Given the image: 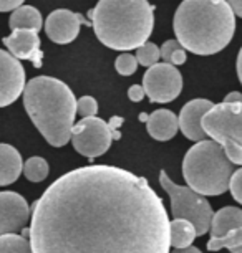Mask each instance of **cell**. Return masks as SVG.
Returning a JSON list of instances; mask_svg holds the SVG:
<instances>
[{"label":"cell","mask_w":242,"mask_h":253,"mask_svg":"<svg viewBox=\"0 0 242 253\" xmlns=\"http://www.w3.org/2000/svg\"><path fill=\"white\" fill-rule=\"evenodd\" d=\"M85 22L83 15L80 13H75L72 10H65V8H58V10H53L47 17L45 20V32L51 42L58 45H66L72 43L75 38L78 37L80 33V27Z\"/></svg>","instance_id":"obj_12"},{"label":"cell","mask_w":242,"mask_h":253,"mask_svg":"<svg viewBox=\"0 0 242 253\" xmlns=\"http://www.w3.org/2000/svg\"><path fill=\"white\" fill-rule=\"evenodd\" d=\"M25 0H0V12H10L17 10L18 7L23 5Z\"/></svg>","instance_id":"obj_29"},{"label":"cell","mask_w":242,"mask_h":253,"mask_svg":"<svg viewBox=\"0 0 242 253\" xmlns=\"http://www.w3.org/2000/svg\"><path fill=\"white\" fill-rule=\"evenodd\" d=\"M171 65H174V66H179V65H183V63H186V50L183 48H179L176 50L173 53V56H171V61H169Z\"/></svg>","instance_id":"obj_30"},{"label":"cell","mask_w":242,"mask_h":253,"mask_svg":"<svg viewBox=\"0 0 242 253\" xmlns=\"http://www.w3.org/2000/svg\"><path fill=\"white\" fill-rule=\"evenodd\" d=\"M181 48V43H179L178 40H168L164 42L163 46H161V58H163L164 63H169L171 61V56L176 50Z\"/></svg>","instance_id":"obj_27"},{"label":"cell","mask_w":242,"mask_h":253,"mask_svg":"<svg viewBox=\"0 0 242 253\" xmlns=\"http://www.w3.org/2000/svg\"><path fill=\"white\" fill-rule=\"evenodd\" d=\"M222 248H227L231 253H242V227L231 230L222 237H211V240L207 242L209 252H217Z\"/></svg>","instance_id":"obj_20"},{"label":"cell","mask_w":242,"mask_h":253,"mask_svg":"<svg viewBox=\"0 0 242 253\" xmlns=\"http://www.w3.org/2000/svg\"><path fill=\"white\" fill-rule=\"evenodd\" d=\"M237 76H239V81L242 84V48L239 50V55H237Z\"/></svg>","instance_id":"obj_35"},{"label":"cell","mask_w":242,"mask_h":253,"mask_svg":"<svg viewBox=\"0 0 242 253\" xmlns=\"http://www.w3.org/2000/svg\"><path fill=\"white\" fill-rule=\"evenodd\" d=\"M8 27L12 32L15 30H32L39 33L44 27V20H42V13L32 5H22L17 10L12 12L10 20H8Z\"/></svg>","instance_id":"obj_18"},{"label":"cell","mask_w":242,"mask_h":253,"mask_svg":"<svg viewBox=\"0 0 242 253\" xmlns=\"http://www.w3.org/2000/svg\"><path fill=\"white\" fill-rule=\"evenodd\" d=\"M159 182L171 199V212H173L174 218H183V220L191 222L196 227L199 237L211 232L214 212H212L211 204L207 202L204 195L197 194L191 187H183V185L173 182L164 170L159 172Z\"/></svg>","instance_id":"obj_7"},{"label":"cell","mask_w":242,"mask_h":253,"mask_svg":"<svg viewBox=\"0 0 242 253\" xmlns=\"http://www.w3.org/2000/svg\"><path fill=\"white\" fill-rule=\"evenodd\" d=\"M23 174L30 182H42L48 175V162L44 157H30L25 164H23Z\"/></svg>","instance_id":"obj_22"},{"label":"cell","mask_w":242,"mask_h":253,"mask_svg":"<svg viewBox=\"0 0 242 253\" xmlns=\"http://www.w3.org/2000/svg\"><path fill=\"white\" fill-rule=\"evenodd\" d=\"M169 253H202L199 248H196V247H188V248H174L173 252H169Z\"/></svg>","instance_id":"obj_33"},{"label":"cell","mask_w":242,"mask_h":253,"mask_svg":"<svg viewBox=\"0 0 242 253\" xmlns=\"http://www.w3.org/2000/svg\"><path fill=\"white\" fill-rule=\"evenodd\" d=\"M242 227V209L239 207H222L212 217L211 237H222L231 230Z\"/></svg>","instance_id":"obj_17"},{"label":"cell","mask_w":242,"mask_h":253,"mask_svg":"<svg viewBox=\"0 0 242 253\" xmlns=\"http://www.w3.org/2000/svg\"><path fill=\"white\" fill-rule=\"evenodd\" d=\"M176 40L194 55H214L231 43L236 15L226 0H183L174 13Z\"/></svg>","instance_id":"obj_2"},{"label":"cell","mask_w":242,"mask_h":253,"mask_svg":"<svg viewBox=\"0 0 242 253\" xmlns=\"http://www.w3.org/2000/svg\"><path fill=\"white\" fill-rule=\"evenodd\" d=\"M171 230V247L174 248H188L193 245L194 238L197 237L196 227L191 222L183 218H174L169 225Z\"/></svg>","instance_id":"obj_19"},{"label":"cell","mask_w":242,"mask_h":253,"mask_svg":"<svg viewBox=\"0 0 242 253\" xmlns=\"http://www.w3.org/2000/svg\"><path fill=\"white\" fill-rule=\"evenodd\" d=\"M145 96H146V91L143 86H140V84H133V86L128 89V98H130L133 103L143 101Z\"/></svg>","instance_id":"obj_28"},{"label":"cell","mask_w":242,"mask_h":253,"mask_svg":"<svg viewBox=\"0 0 242 253\" xmlns=\"http://www.w3.org/2000/svg\"><path fill=\"white\" fill-rule=\"evenodd\" d=\"M229 190H231L232 197H234L239 204H242V167H241V169H237L236 172L232 174Z\"/></svg>","instance_id":"obj_26"},{"label":"cell","mask_w":242,"mask_h":253,"mask_svg":"<svg viewBox=\"0 0 242 253\" xmlns=\"http://www.w3.org/2000/svg\"><path fill=\"white\" fill-rule=\"evenodd\" d=\"M226 2L231 5L232 12H234V15L242 18V0H226Z\"/></svg>","instance_id":"obj_31"},{"label":"cell","mask_w":242,"mask_h":253,"mask_svg":"<svg viewBox=\"0 0 242 253\" xmlns=\"http://www.w3.org/2000/svg\"><path fill=\"white\" fill-rule=\"evenodd\" d=\"M143 88L149 101L171 103L181 94L183 76L174 65L158 63L145 73Z\"/></svg>","instance_id":"obj_9"},{"label":"cell","mask_w":242,"mask_h":253,"mask_svg":"<svg viewBox=\"0 0 242 253\" xmlns=\"http://www.w3.org/2000/svg\"><path fill=\"white\" fill-rule=\"evenodd\" d=\"M3 45L17 60H30L33 66L40 68L44 53L40 50V37L32 30H15L3 38Z\"/></svg>","instance_id":"obj_14"},{"label":"cell","mask_w":242,"mask_h":253,"mask_svg":"<svg viewBox=\"0 0 242 253\" xmlns=\"http://www.w3.org/2000/svg\"><path fill=\"white\" fill-rule=\"evenodd\" d=\"M146 129L156 141H169L176 136L179 129V118L169 109H156L154 113L149 114Z\"/></svg>","instance_id":"obj_15"},{"label":"cell","mask_w":242,"mask_h":253,"mask_svg":"<svg viewBox=\"0 0 242 253\" xmlns=\"http://www.w3.org/2000/svg\"><path fill=\"white\" fill-rule=\"evenodd\" d=\"M113 141V132L99 118H83L82 121L73 126L72 144L73 149L88 159L103 156L110 149Z\"/></svg>","instance_id":"obj_8"},{"label":"cell","mask_w":242,"mask_h":253,"mask_svg":"<svg viewBox=\"0 0 242 253\" xmlns=\"http://www.w3.org/2000/svg\"><path fill=\"white\" fill-rule=\"evenodd\" d=\"M234 164L224 147L212 139L196 142L183 161V175L188 187L201 195H222L229 189Z\"/></svg>","instance_id":"obj_5"},{"label":"cell","mask_w":242,"mask_h":253,"mask_svg":"<svg viewBox=\"0 0 242 253\" xmlns=\"http://www.w3.org/2000/svg\"><path fill=\"white\" fill-rule=\"evenodd\" d=\"M25 70L10 51L0 50V108H5L25 91Z\"/></svg>","instance_id":"obj_10"},{"label":"cell","mask_w":242,"mask_h":253,"mask_svg":"<svg viewBox=\"0 0 242 253\" xmlns=\"http://www.w3.org/2000/svg\"><path fill=\"white\" fill-rule=\"evenodd\" d=\"M161 58V48L158 45L151 43V42H146L143 46L136 50V60L140 65L146 66V68H151V66L158 65V61Z\"/></svg>","instance_id":"obj_23"},{"label":"cell","mask_w":242,"mask_h":253,"mask_svg":"<svg viewBox=\"0 0 242 253\" xmlns=\"http://www.w3.org/2000/svg\"><path fill=\"white\" fill-rule=\"evenodd\" d=\"M78 101L63 81L51 76L30 80L23 91V106L32 123L53 147H63L72 141Z\"/></svg>","instance_id":"obj_3"},{"label":"cell","mask_w":242,"mask_h":253,"mask_svg":"<svg viewBox=\"0 0 242 253\" xmlns=\"http://www.w3.org/2000/svg\"><path fill=\"white\" fill-rule=\"evenodd\" d=\"M90 18L98 40L118 51L143 46L154 27L153 5L148 0H99Z\"/></svg>","instance_id":"obj_4"},{"label":"cell","mask_w":242,"mask_h":253,"mask_svg":"<svg viewBox=\"0 0 242 253\" xmlns=\"http://www.w3.org/2000/svg\"><path fill=\"white\" fill-rule=\"evenodd\" d=\"M123 124V119L121 118H111V121L108 123V126H110V129H111V132H115L118 127H120Z\"/></svg>","instance_id":"obj_34"},{"label":"cell","mask_w":242,"mask_h":253,"mask_svg":"<svg viewBox=\"0 0 242 253\" xmlns=\"http://www.w3.org/2000/svg\"><path fill=\"white\" fill-rule=\"evenodd\" d=\"M138 60H136V56H133V55H130V53H123V55H120L116 58V61H115V68H116V71L120 75H123V76H131L135 71L138 70Z\"/></svg>","instance_id":"obj_24"},{"label":"cell","mask_w":242,"mask_h":253,"mask_svg":"<svg viewBox=\"0 0 242 253\" xmlns=\"http://www.w3.org/2000/svg\"><path fill=\"white\" fill-rule=\"evenodd\" d=\"M0 253H33V250L27 237L10 233L0 235Z\"/></svg>","instance_id":"obj_21"},{"label":"cell","mask_w":242,"mask_h":253,"mask_svg":"<svg viewBox=\"0 0 242 253\" xmlns=\"http://www.w3.org/2000/svg\"><path fill=\"white\" fill-rule=\"evenodd\" d=\"M222 103H229V104H237V103H242V94L237 93V91H232L229 93L227 96L224 98V101Z\"/></svg>","instance_id":"obj_32"},{"label":"cell","mask_w":242,"mask_h":253,"mask_svg":"<svg viewBox=\"0 0 242 253\" xmlns=\"http://www.w3.org/2000/svg\"><path fill=\"white\" fill-rule=\"evenodd\" d=\"M169 217L145 177L115 166L63 174L32 205L33 253H169Z\"/></svg>","instance_id":"obj_1"},{"label":"cell","mask_w":242,"mask_h":253,"mask_svg":"<svg viewBox=\"0 0 242 253\" xmlns=\"http://www.w3.org/2000/svg\"><path fill=\"white\" fill-rule=\"evenodd\" d=\"M23 170L22 156L10 144H0V187L10 185Z\"/></svg>","instance_id":"obj_16"},{"label":"cell","mask_w":242,"mask_h":253,"mask_svg":"<svg viewBox=\"0 0 242 253\" xmlns=\"http://www.w3.org/2000/svg\"><path fill=\"white\" fill-rule=\"evenodd\" d=\"M77 108L82 118H95L98 113V103L93 96H82L78 99Z\"/></svg>","instance_id":"obj_25"},{"label":"cell","mask_w":242,"mask_h":253,"mask_svg":"<svg viewBox=\"0 0 242 253\" xmlns=\"http://www.w3.org/2000/svg\"><path fill=\"white\" fill-rule=\"evenodd\" d=\"M30 217V207L23 195L0 192V235H10L22 230Z\"/></svg>","instance_id":"obj_11"},{"label":"cell","mask_w":242,"mask_h":253,"mask_svg":"<svg viewBox=\"0 0 242 253\" xmlns=\"http://www.w3.org/2000/svg\"><path fill=\"white\" fill-rule=\"evenodd\" d=\"M214 108V103L209 99H193L188 104H184L179 113V129L189 141L201 142L207 137L206 131L202 127V119L211 109Z\"/></svg>","instance_id":"obj_13"},{"label":"cell","mask_w":242,"mask_h":253,"mask_svg":"<svg viewBox=\"0 0 242 253\" xmlns=\"http://www.w3.org/2000/svg\"><path fill=\"white\" fill-rule=\"evenodd\" d=\"M202 127L224 147L232 164L242 166V103H219L204 116Z\"/></svg>","instance_id":"obj_6"}]
</instances>
